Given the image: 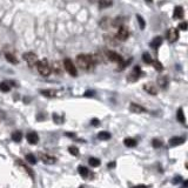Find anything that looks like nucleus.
Returning a JSON list of instances; mask_svg holds the SVG:
<instances>
[{"label":"nucleus","mask_w":188,"mask_h":188,"mask_svg":"<svg viewBox=\"0 0 188 188\" xmlns=\"http://www.w3.org/2000/svg\"><path fill=\"white\" fill-rule=\"evenodd\" d=\"M77 64L79 68H81L82 71H86V72H92L96 65L92 54H79L77 57Z\"/></svg>","instance_id":"f257e3e1"},{"label":"nucleus","mask_w":188,"mask_h":188,"mask_svg":"<svg viewBox=\"0 0 188 188\" xmlns=\"http://www.w3.org/2000/svg\"><path fill=\"white\" fill-rule=\"evenodd\" d=\"M37 68H38V72L42 77H48L51 74V72H52V68H51V65L47 61V59H41L40 61H38Z\"/></svg>","instance_id":"f03ea898"},{"label":"nucleus","mask_w":188,"mask_h":188,"mask_svg":"<svg viewBox=\"0 0 188 188\" xmlns=\"http://www.w3.org/2000/svg\"><path fill=\"white\" fill-rule=\"evenodd\" d=\"M23 59L25 60V62H26L29 67H37L38 57H37L36 53H33V52H26V53H24Z\"/></svg>","instance_id":"7ed1b4c3"},{"label":"nucleus","mask_w":188,"mask_h":188,"mask_svg":"<svg viewBox=\"0 0 188 188\" xmlns=\"http://www.w3.org/2000/svg\"><path fill=\"white\" fill-rule=\"evenodd\" d=\"M64 68L66 70V72L72 75V77H77L78 75V71H77V68H75V65L72 62L71 59H65L64 60Z\"/></svg>","instance_id":"20e7f679"},{"label":"nucleus","mask_w":188,"mask_h":188,"mask_svg":"<svg viewBox=\"0 0 188 188\" xmlns=\"http://www.w3.org/2000/svg\"><path fill=\"white\" fill-rule=\"evenodd\" d=\"M128 36H129V31H128L127 27H125V26H120V27H119L118 33H116V39L118 40L125 41V40H127Z\"/></svg>","instance_id":"39448f33"},{"label":"nucleus","mask_w":188,"mask_h":188,"mask_svg":"<svg viewBox=\"0 0 188 188\" xmlns=\"http://www.w3.org/2000/svg\"><path fill=\"white\" fill-rule=\"evenodd\" d=\"M107 55V59L109 61H113V62H119V64H121L124 61V58L120 55V54H118L116 52H113V51H108V52L106 53Z\"/></svg>","instance_id":"423d86ee"},{"label":"nucleus","mask_w":188,"mask_h":188,"mask_svg":"<svg viewBox=\"0 0 188 188\" xmlns=\"http://www.w3.org/2000/svg\"><path fill=\"white\" fill-rule=\"evenodd\" d=\"M140 75H141V70H140V67H139V66H135V67L133 68L132 73L128 75V81L134 82V81H136V80L140 78Z\"/></svg>","instance_id":"0eeeda50"},{"label":"nucleus","mask_w":188,"mask_h":188,"mask_svg":"<svg viewBox=\"0 0 188 188\" xmlns=\"http://www.w3.org/2000/svg\"><path fill=\"white\" fill-rule=\"evenodd\" d=\"M179 38V32L176 28H170L167 31V39L170 41V42H174L176 41Z\"/></svg>","instance_id":"6e6552de"},{"label":"nucleus","mask_w":188,"mask_h":188,"mask_svg":"<svg viewBox=\"0 0 188 188\" xmlns=\"http://www.w3.org/2000/svg\"><path fill=\"white\" fill-rule=\"evenodd\" d=\"M40 159L42 160L44 163H47V165H53L55 163V158L49 155V154H45V153H40Z\"/></svg>","instance_id":"1a4fd4ad"},{"label":"nucleus","mask_w":188,"mask_h":188,"mask_svg":"<svg viewBox=\"0 0 188 188\" xmlns=\"http://www.w3.org/2000/svg\"><path fill=\"white\" fill-rule=\"evenodd\" d=\"M183 142H185V138H182V136H173V138H170L169 141H168L169 146H172V147L182 145Z\"/></svg>","instance_id":"9d476101"},{"label":"nucleus","mask_w":188,"mask_h":188,"mask_svg":"<svg viewBox=\"0 0 188 188\" xmlns=\"http://www.w3.org/2000/svg\"><path fill=\"white\" fill-rule=\"evenodd\" d=\"M26 139H27L28 144H31V145H36V144L39 141V135H38L36 132H29V133H27Z\"/></svg>","instance_id":"9b49d317"},{"label":"nucleus","mask_w":188,"mask_h":188,"mask_svg":"<svg viewBox=\"0 0 188 188\" xmlns=\"http://www.w3.org/2000/svg\"><path fill=\"white\" fill-rule=\"evenodd\" d=\"M129 111L133 112V113H138V114H140V113H146V112H147L145 107H142V106H140V105H138V104H134V102H132V104L129 105Z\"/></svg>","instance_id":"f8f14e48"},{"label":"nucleus","mask_w":188,"mask_h":188,"mask_svg":"<svg viewBox=\"0 0 188 188\" xmlns=\"http://www.w3.org/2000/svg\"><path fill=\"white\" fill-rule=\"evenodd\" d=\"M144 91L147 92L150 95H157L158 94V90L153 83H145L144 85Z\"/></svg>","instance_id":"ddd939ff"},{"label":"nucleus","mask_w":188,"mask_h":188,"mask_svg":"<svg viewBox=\"0 0 188 188\" xmlns=\"http://www.w3.org/2000/svg\"><path fill=\"white\" fill-rule=\"evenodd\" d=\"M40 93L46 98H57L58 95V92L54 90H41Z\"/></svg>","instance_id":"4468645a"},{"label":"nucleus","mask_w":188,"mask_h":188,"mask_svg":"<svg viewBox=\"0 0 188 188\" xmlns=\"http://www.w3.org/2000/svg\"><path fill=\"white\" fill-rule=\"evenodd\" d=\"M173 16L175 19H182L183 18V8L181 7V6H176L175 8H174V14H173Z\"/></svg>","instance_id":"2eb2a0df"},{"label":"nucleus","mask_w":188,"mask_h":188,"mask_svg":"<svg viewBox=\"0 0 188 188\" xmlns=\"http://www.w3.org/2000/svg\"><path fill=\"white\" fill-rule=\"evenodd\" d=\"M158 83L161 88H166L168 86V78L166 75H161L158 78Z\"/></svg>","instance_id":"dca6fc26"},{"label":"nucleus","mask_w":188,"mask_h":188,"mask_svg":"<svg viewBox=\"0 0 188 188\" xmlns=\"http://www.w3.org/2000/svg\"><path fill=\"white\" fill-rule=\"evenodd\" d=\"M0 91L4 92V93H7L11 91V82L8 81H3L0 82Z\"/></svg>","instance_id":"f3484780"},{"label":"nucleus","mask_w":188,"mask_h":188,"mask_svg":"<svg viewBox=\"0 0 188 188\" xmlns=\"http://www.w3.org/2000/svg\"><path fill=\"white\" fill-rule=\"evenodd\" d=\"M161 44H162V38H161V37H155L154 39L152 40L150 46H152L153 48H159V47L161 46Z\"/></svg>","instance_id":"a211bd4d"},{"label":"nucleus","mask_w":188,"mask_h":188,"mask_svg":"<svg viewBox=\"0 0 188 188\" xmlns=\"http://www.w3.org/2000/svg\"><path fill=\"white\" fill-rule=\"evenodd\" d=\"M23 139V133L19 132V131H14L12 133V140L15 141V142H20Z\"/></svg>","instance_id":"6ab92c4d"},{"label":"nucleus","mask_w":188,"mask_h":188,"mask_svg":"<svg viewBox=\"0 0 188 188\" xmlns=\"http://www.w3.org/2000/svg\"><path fill=\"white\" fill-rule=\"evenodd\" d=\"M176 118H178V121L181 122V124H186V118H185V114H183V109L182 108H179L178 112H176Z\"/></svg>","instance_id":"aec40b11"},{"label":"nucleus","mask_w":188,"mask_h":188,"mask_svg":"<svg viewBox=\"0 0 188 188\" xmlns=\"http://www.w3.org/2000/svg\"><path fill=\"white\" fill-rule=\"evenodd\" d=\"M18 165H19L20 167H23V168L26 170V173H27V174H29V176H31V178H34V172H33V170H32L29 167H27V166H26V165H25V163H24L21 160H18Z\"/></svg>","instance_id":"412c9836"},{"label":"nucleus","mask_w":188,"mask_h":188,"mask_svg":"<svg viewBox=\"0 0 188 188\" xmlns=\"http://www.w3.org/2000/svg\"><path fill=\"white\" fill-rule=\"evenodd\" d=\"M124 144H125V146L126 147H129V148H132V147H135L136 146V140L135 139H133V138H126L125 140H124Z\"/></svg>","instance_id":"4be33fe9"},{"label":"nucleus","mask_w":188,"mask_h":188,"mask_svg":"<svg viewBox=\"0 0 188 188\" xmlns=\"http://www.w3.org/2000/svg\"><path fill=\"white\" fill-rule=\"evenodd\" d=\"M98 138L100 140H109L111 139V133L109 132H106V131H102L98 134Z\"/></svg>","instance_id":"5701e85b"},{"label":"nucleus","mask_w":188,"mask_h":188,"mask_svg":"<svg viewBox=\"0 0 188 188\" xmlns=\"http://www.w3.org/2000/svg\"><path fill=\"white\" fill-rule=\"evenodd\" d=\"M5 58H6V60H7L8 62H11V64H13V65H16V64H18V60H16V58H15L13 54L6 53V54H5Z\"/></svg>","instance_id":"b1692460"},{"label":"nucleus","mask_w":188,"mask_h":188,"mask_svg":"<svg viewBox=\"0 0 188 188\" xmlns=\"http://www.w3.org/2000/svg\"><path fill=\"white\" fill-rule=\"evenodd\" d=\"M78 172H79V174H80L81 176H83V178H86V176L88 175V169L85 167V166H79Z\"/></svg>","instance_id":"393cba45"},{"label":"nucleus","mask_w":188,"mask_h":188,"mask_svg":"<svg viewBox=\"0 0 188 188\" xmlns=\"http://www.w3.org/2000/svg\"><path fill=\"white\" fill-rule=\"evenodd\" d=\"M88 163H90V166H92V167H99L101 162H100V160L96 159V158H90Z\"/></svg>","instance_id":"a878e982"},{"label":"nucleus","mask_w":188,"mask_h":188,"mask_svg":"<svg viewBox=\"0 0 188 188\" xmlns=\"http://www.w3.org/2000/svg\"><path fill=\"white\" fill-rule=\"evenodd\" d=\"M112 5V1L111 0H100V3H99V7L100 8H106L108 6Z\"/></svg>","instance_id":"bb28decb"},{"label":"nucleus","mask_w":188,"mask_h":188,"mask_svg":"<svg viewBox=\"0 0 188 188\" xmlns=\"http://www.w3.org/2000/svg\"><path fill=\"white\" fill-rule=\"evenodd\" d=\"M26 160H27V162L31 163V165H36V163H37V158L34 157L33 154H31V153L26 155Z\"/></svg>","instance_id":"cd10ccee"},{"label":"nucleus","mask_w":188,"mask_h":188,"mask_svg":"<svg viewBox=\"0 0 188 188\" xmlns=\"http://www.w3.org/2000/svg\"><path fill=\"white\" fill-rule=\"evenodd\" d=\"M51 68H53L54 72H55V73H58V74H60V73L62 72V70H61V66H60V62H59V61H55V62L53 64V67H51Z\"/></svg>","instance_id":"c85d7f7f"},{"label":"nucleus","mask_w":188,"mask_h":188,"mask_svg":"<svg viewBox=\"0 0 188 188\" xmlns=\"http://www.w3.org/2000/svg\"><path fill=\"white\" fill-rule=\"evenodd\" d=\"M142 59H144V61H145L146 64H152V61H153V59H152L150 54H149V53H147V52H145V53L142 54Z\"/></svg>","instance_id":"c756f323"},{"label":"nucleus","mask_w":188,"mask_h":188,"mask_svg":"<svg viewBox=\"0 0 188 188\" xmlns=\"http://www.w3.org/2000/svg\"><path fill=\"white\" fill-rule=\"evenodd\" d=\"M68 152H70L71 154H72V155H74V157H78V155H79V149H78V147L71 146L70 148H68Z\"/></svg>","instance_id":"7c9ffc66"},{"label":"nucleus","mask_w":188,"mask_h":188,"mask_svg":"<svg viewBox=\"0 0 188 188\" xmlns=\"http://www.w3.org/2000/svg\"><path fill=\"white\" fill-rule=\"evenodd\" d=\"M136 19H138V21H139V26H140V28L141 29H144L145 27H146V24H145V20H144V18L141 15H136Z\"/></svg>","instance_id":"2f4dec72"},{"label":"nucleus","mask_w":188,"mask_h":188,"mask_svg":"<svg viewBox=\"0 0 188 188\" xmlns=\"http://www.w3.org/2000/svg\"><path fill=\"white\" fill-rule=\"evenodd\" d=\"M152 64H153V66H154V68L157 71H162L163 70V66H162V64L160 61H152Z\"/></svg>","instance_id":"473e14b6"},{"label":"nucleus","mask_w":188,"mask_h":188,"mask_svg":"<svg viewBox=\"0 0 188 188\" xmlns=\"http://www.w3.org/2000/svg\"><path fill=\"white\" fill-rule=\"evenodd\" d=\"M101 21H102V23H101V26H102V27H105V28H108V26H111V25H112V21H109V19H108V18L102 19Z\"/></svg>","instance_id":"72a5a7b5"},{"label":"nucleus","mask_w":188,"mask_h":188,"mask_svg":"<svg viewBox=\"0 0 188 188\" xmlns=\"http://www.w3.org/2000/svg\"><path fill=\"white\" fill-rule=\"evenodd\" d=\"M152 145H153V147H154V148H160L162 146V142L159 139H153L152 140Z\"/></svg>","instance_id":"f704fd0d"},{"label":"nucleus","mask_w":188,"mask_h":188,"mask_svg":"<svg viewBox=\"0 0 188 188\" xmlns=\"http://www.w3.org/2000/svg\"><path fill=\"white\" fill-rule=\"evenodd\" d=\"M53 120H54V122L55 124H62L64 122V119H62V116H59L58 114H53Z\"/></svg>","instance_id":"c9c22d12"},{"label":"nucleus","mask_w":188,"mask_h":188,"mask_svg":"<svg viewBox=\"0 0 188 188\" xmlns=\"http://www.w3.org/2000/svg\"><path fill=\"white\" fill-rule=\"evenodd\" d=\"M179 28L182 29V31H186V29H187V23H181V24L179 25Z\"/></svg>","instance_id":"e433bc0d"},{"label":"nucleus","mask_w":188,"mask_h":188,"mask_svg":"<svg viewBox=\"0 0 188 188\" xmlns=\"http://www.w3.org/2000/svg\"><path fill=\"white\" fill-rule=\"evenodd\" d=\"M93 95H94V91H87L83 94V96H93Z\"/></svg>","instance_id":"4c0bfd02"},{"label":"nucleus","mask_w":188,"mask_h":188,"mask_svg":"<svg viewBox=\"0 0 188 188\" xmlns=\"http://www.w3.org/2000/svg\"><path fill=\"white\" fill-rule=\"evenodd\" d=\"M131 188H148V186H146V185H136V186H133Z\"/></svg>","instance_id":"58836bf2"},{"label":"nucleus","mask_w":188,"mask_h":188,"mask_svg":"<svg viewBox=\"0 0 188 188\" xmlns=\"http://www.w3.org/2000/svg\"><path fill=\"white\" fill-rule=\"evenodd\" d=\"M91 124H92L93 126H98V125H99V120H98V119H93V120L91 121Z\"/></svg>","instance_id":"ea45409f"},{"label":"nucleus","mask_w":188,"mask_h":188,"mask_svg":"<svg viewBox=\"0 0 188 188\" xmlns=\"http://www.w3.org/2000/svg\"><path fill=\"white\" fill-rule=\"evenodd\" d=\"M181 180H182V178H181V176H176V178L174 179V183H176V182H180Z\"/></svg>","instance_id":"a19ab883"},{"label":"nucleus","mask_w":188,"mask_h":188,"mask_svg":"<svg viewBox=\"0 0 188 188\" xmlns=\"http://www.w3.org/2000/svg\"><path fill=\"white\" fill-rule=\"evenodd\" d=\"M112 167H115V162H111V163H108V168H112Z\"/></svg>","instance_id":"79ce46f5"},{"label":"nucleus","mask_w":188,"mask_h":188,"mask_svg":"<svg viewBox=\"0 0 188 188\" xmlns=\"http://www.w3.org/2000/svg\"><path fill=\"white\" fill-rule=\"evenodd\" d=\"M187 185H188V182H187V181H185V182H183V187L186 188V187H187Z\"/></svg>","instance_id":"37998d69"},{"label":"nucleus","mask_w":188,"mask_h":188,"mask_svg":"<svg viewBox=\"0 0 188 188\" xmlns=\"http://www.w3.org/2000/svg\"><path fill=\"white\" fill-rule=\"evenodd\" d=\"M152 1H153V0H146V3H149V4H150Z\"/></svg>","instance_id":"c03bdc74"},{"label":"nucleus","mask_w":188,"mask_h":188,"mask_svg":"<svg viewBox=\"0 0 188 188\" xmlns=\"http://www.w3.org/2000/svg\"><path fill=\"white\" fill-rule=\"evenodd\" d=\"M79 188H83V187H79Z\"/></svg>","instance_id":"a18cd8bd"}]
</instances>
